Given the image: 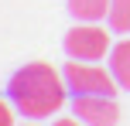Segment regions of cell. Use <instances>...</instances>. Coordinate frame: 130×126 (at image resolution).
I'll use <instances>...</instances> for the list:
<instances>
[{
    "label": "cell",
    "instance_id": "1",
    "mask_svg": "<svg viewBox=\"0 0 130 126\" xmlns=\"http://www.w3.org/2000/svg\"><path fill=\"white\" fill-rule=\"evenodd\" d=\"M65 95H69L65 75L55 72L48 61H27L7 82V99L27 119H48V116H55L65 106Z\"/></svg>",
    "mask_w": 130,
    "mask_h": 126
},
{
    "label": "cell",
    "instance_id": "2",
    "mask_svg": "<svg viewBox=\"0 0 130 126\" xmlns=\"http://www.w3.org/2000/svg\"><path fill=\"white\" fill-rule=\"evenodd\" d=\"M62 75H65V85H69L72 95H117L120 92L113 72L92 65V61H75L72 58L62 68Z\"/></svg>",
    "mask_w": 130,
    "mask_h": 126
},
{
    "label": "cell",
    "instance_id": "3",
    "mask_svg": "<svg viewBox=\"0 0 130 126\" xmlns=\"http://www.w3.org/2000/svg\"><path fill=\"white\" fill-rule=\"evenodd\" d=\"M110 48H113V41L99 24L79 20L75 27L65 31V55L75 61H103L110 55Z\"/></svg>",
    "mask_w": 130,
    "mask_h": 126
},
{
    "label": "cell",
    "instance_id": "4",
    "mask_svg": "<svg viewBox=\"0 0 130 126\" xmlns=\"http://www.w3.org/2000/svg\"><path fill=\"white\" fill-rule=\"evenodd\" d=\"M72 116H79L86 126H117V95H72Z\"/></svg>",
    "mask_w": 130,
    "mask_h": 126
},
{
    "label": "cell",
    "instance_id": "5",
    "mask_svg": "<svg viewBox=\"0 0 130 126\" xmlns=\"http://www.w3.org/2000/svg\"><path fill=\"white\" fill-rule=\"evenodd\" d=\"M110 72L113 79H117V85L130 92V38L117 41V44L110 48Z\"/></svg>",
    "mask_w": 130,
    "mask_h": 126
},
{
    "label": "cell",
    "instance_id": "6",
    "mask_svg": "<svg viewBox=\"0 0 130 126\" xmlns=\"http://www.w3.org/2000/svg\"><path fill=\"white\" fill-rule=\"evenodd\" d=\"M69 14L75 20L96 24V20H103L106 14H110V0H69Z\"/></svg>",
    "mask_w": 130,
    "mask_h": 126
},
{
    "label": "cell",
    "instance_id": "7",
    "mask_svg": "<svg viewBox=\"0 0 130 126\" xmlns=\"http://www.w3.org/2000/svg\"><path fill=\"white\" fill-rule=\"evenodd\" d=\"M106 24L113 34H130V0H110Z\"/></svg>",
    "mask_w": 130,
    "mask_h": 126
},
{
    "label": "cell",
    "instance_id": "8",
    "mask_svg": "<svg viewBox=\"0 0 130 126\" xmlns=\"http://www.w3.org/2000/svg\"><path fill=\"white\" fill-rule=\"evenodd\" d=\"M14 102H7V99H0V126H14Z\"/></svg>",
    "mask_w": 130,
    "mask_h": 126
},
{
    "label": "cell",
    "instance_id": "9",
    "mask_svg": "<svg viewBox=\"0 0 130 126\" xmlns=\"http://www.w3.org/2000/svg\"><path fill=\"white\" fill-rule=\"evenodd\" d=\"M52 126H86L82 119H69V116H62V119H55Z\"/></svg>",
    "mask_w": 130,
    "mask_h": 126
},
{
    "label": "cell",
    "instance_id": "10",
    "mask_svg": "<svg viewBox=\"0 0 130 126\" xmlns=\"http://www.w3.org/2000/svg\"><path fill=\"white\" fill-rule=\"evenodd\" d=\"M27 126H34V123H27Z\"/></svg>",
    "mask_w": 130,
    "mask_h": 126
}]
</instances>
